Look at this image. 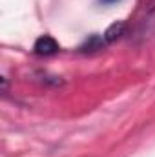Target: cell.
Returning a JSON list of instances; mask_svg holds the SVG:
<instances>
[{
  "mask_svg": "<svg viewBox=\"0 0 155 157\" xmlns=\"http://www.w3.org/2000/svg\"><path fill=\"white\" fill-rule=\"evenodd\" d=\"M122 31H124V22H115V24H112V26L106 29L104 40H106V42H113V40H117L122 35Z\"/></svg>",
  "mask_w": 155,
  "mask_h": 157,
  "instance_id": "7a4b0ae2",
  "label": "cell"
},
{
  "mask_svg": "<svg viewBox=\"0 0 155 157\" xmlns=\"http://www.w3.org/2000/svg\"><path fill=\"white\" fill-rule=\"evenodd\" d=\"M33 49H35L37 55H44V57H47V55H55V53H59V51H60V46H59V42L53 39V37H49V35H42V37H39V39L35 40Z\"/></svg>",
  "mask_w": 155,
  "mask_h": 157,
  "instance_id": "6da1fadb",
  "label": "cell"
},
{
  "mask_svg": "<svg viewBox=\"0 0 155 157\" xmlns=\"http://www.w3.org/2000/svg\"><path fill=\"white\" fill-rule=\"evenodd\" d=\"M106 2H113V0H106Z\"/></svg>",
  "mask_w": 155,
  "mask_h": 157,
  "instance_id": "3957f363",
  "label": "cell"
}]
</instances>
